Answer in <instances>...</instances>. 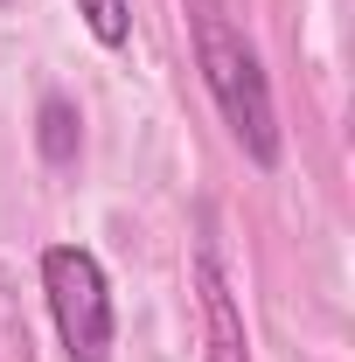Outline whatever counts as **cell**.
<instances>
[{
    "label": "cell",
    "mask_w": 355,
    "mask_h": 362,
    "mask_svg": "<svg viewBox=\"0 0 355 362\" xmlns=\"http://www.w3.org/2000/svg\"><path fill=\"white\" fill-rule=\"evenodd\" d=\"M195 49H202V77L216 90L223 126L237 133V146L258 160V168H279V119H272V90L258 56L244 49V35L223 21L216 7H195Z\"/></svg>",
    "instance_id": "1"
},
{
    "label": "cell",
    "mask_w": 355,
    "mask_h": 362,
    "mask_svg": "<svg viewBox=\"0 0 355 362\" xmlns=\"http://www.w3.org/2000/svg\"><path fill=\"white\" fill-rule=\"evenodd\" d=\"M42 286L70 362H112V286H105L98 258L77 244H56L42 251Z\"/></svg>",
    "instance_id": "2"
},
{
    "label": "cell",
    "mask_w": 355,
    "mask_h": 362,
    "mask_svg": "<svg viewBox=\"0 0 355 362\" xmlns=\"http://www.w3.org/2000/svg\"><path fill=\"white\" fill-rule=\"evenodd\" d=\"M195 286H202V320H209V362H251L244 356V320L230 300V279L216 265V244L195 251Z\"/></svg>",
    "instance_id": "3"
},
{
    "label": "cell",
    "mask_w": 355,
    "mask_h": 362,
    "mask_svg": "<svg viewBox=\"0 0 355 362\" xmlns=\"http://www.w3.org/2000/svg\"><path fill=\"white\" fill-rule=\"evenodd\" d=\"M35 139H42V160H49V168H70V160H77V105H70V98H42Z\"/></svg>",
    "instance_id": "4"
},
{
    "label": "cell",
    "mask_w": 355,
    "mask_h": 362,
    "mask_svg": "<svg viewBox=\"0 0 355 362\" xmlns=\"http://www.w3.org/2000/svg\"><path fill=\"white\" fill-rule=\"evenodd\" d=\"M77 14L91 21V35H98L105 49H119L126 35H133V7H126V0H77Z\"/></svg>",
    "instance_id": "5"
}]
</instances>
